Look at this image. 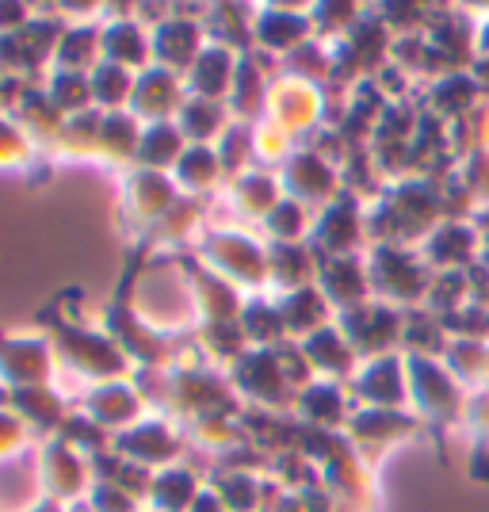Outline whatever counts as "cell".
<instances>
[{"label": "cell", "mask_w": 489, "mask_h": 512, "mask_svg": "<svg viewBox=\"0 0 489 512\" xmlns=\"http://www.w3.org/2000/svg\"><path fill=\"white\" fill-rule=\"evenodd\" d=\"M409 398L417 406V421L428 425V432L440 440L447 428H463L470 390L451 371L444 360H428V356H409Z\"/></svg>", "instance_id": "6da1fadb"}, {"label": "cell", "mask_w": 489, "mask_h": 512, "mask_svg": "<svg viewBox=\"0 0 489 512\" xmlns=\"http://www.w3.org/2000/svg\"><path fill=\"white\" fill-rule=\"evenodd\" d=\"M421 256L436 272H470L482 256V230L474 218H444L421 245Z\"/></svg>", "instance_id": "7a4b0ae2"}, {"label": "cell", "mask_w": 489, "mask_h": 512, "mask_svg": "<svg viewBox=\"0 0 489 512\" xmlns=\"http://www.w3.org/2000/svg\"><path fill=\"white\" fill-rule=\"evenodd\" d=\"M444 367L467 386V390H478L486 386V371H489V344L482 341H459L451 337L444 352Z\"/></svg>", "instance_id": "3957f363"}, {"label": "cell", "mask_w": 489, "mask_h": 512, "mask_svg": "<svg viewBox=\"0 0 489 512\" xmlns=\"http://www.w3.org/2000/svg\"><path fill=\"white\" fill-rule=\"evenodd\" d=\"M455 176L467 184V192L474 195L478 211L489 207V150H478V153H470V157H463Z\"/></svg>", "instance_id": "277c9868"}, {"label": "cell", "mask_w": 489, "mask_h": 512, "mask_svg": "<svg viewBox=\"0 0 489 512\" xmlns=\"http://www.w3.org/2000/svg\"><path fill=\"white\" fill-rule=\"evenodd\" d=\"M478 264L489 272V234H482V256H478Z\"/></svg>", "instance_id": "5b68a950"}, {"label": "cell", "mask_w": 489, "mask_h": 512, "mask_svg": "<svg viewBox=\"0 0 489 512\" xmlns=\"http://www.w3.org/2000/svg\"><path fill=\"white\" fill-rule=\"evenodd\" d=\"M486 386H489V371H486Z\"/></svg>", "instance_id": "8992f818"}]
</instances>
